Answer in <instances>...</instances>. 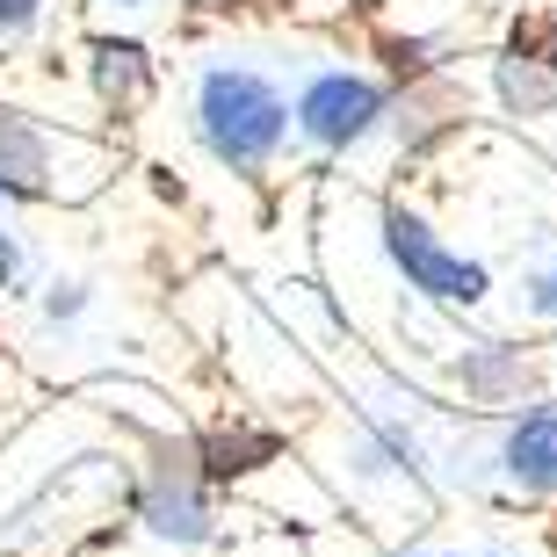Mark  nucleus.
I'll return each instance as SVG.
<instances>
[{
  "mask_svg": "<svg viewBox=\"0 0 557 557\" xmlns=\"http://www.w3.org/2000/svg\"><path fill=\"white\" fill-rule=\"evenodd\" d=\"M44 166H51L44 138L22 124V116H8V109H0V188H37Z\"/></svg>",
  "mask_w": 557,
  "mask_h": 557,
  "instance_id": "423d86ee",
  "label": "nucleus"
},
{
  "mask_svg": "<svg viewBox=\"0 0 557 557\" xmlns=\"http://www.w3.org/2000/svg\"><path fill=\"white\" fill-rule=\"evenodd\" d=\"M196 124H203V145L225 166H261L283 145L289 109L261 73H239V65H218L203 73V95H196Z\"/></svg>",
  "mask_w": 557,
  "mask_h": 557,
  "instance_id": "f257e3e1",
  "label": "nucleus"
},
{
  "mask_svg": "<svg viewBox=\"0 0 557 557\" xmlns=\"http://www.w3.org/2000/svg\"><path fill=\"white\" fill-rule=\"evenodd\" d=\"M507 478H521L529 493H543V485H557V413L550 406H536V413H521L515 434H507Z\"/></svg>",
  "mask_w": 557,
  "mask_h": 557,
  "instance_id": "39448f33",
  "label": "nucleus"
},
{
  "mask_svg": "<svg viewBox=\"0 0 557 557\" xmlns=\"http://www.w3.org/2000/svg\"><path fill=\"white\" fill-rule=\"evenodd\" d=\"M499 87H507V102H515V109H550V95H557V87H550V81H536V73H529L521 59L499 65Z\"/></svg>",
  "mask_w": 557,
  "mask_h": 557,
  "instance_id": "9d476101",
  "label": "nucleus"
},
{
  "mask_svg": "<svg viewBox=\"0 0 557 557\" xmlns=\"http://www.w3.org/2000/svg\"><path fill=\"white\" fill-rule=\"evenodd\" d=\"M275 456V434H210L203 449H196V471L203 478H239L253 463H269Z\"/></svg>",
  "mask_w": 557,
  "mask_h": 557,
  "instance_id": "6e6552de",
  "label": "nucleus"
},
{
  "mask_svg": "<svg viewBox=\"0 0 557 557\" xmlns=\"http://www.w3.org/2000/svg\"><path fill=\"white\" fill-rule=\"evenodd\" d=\"M550 543H557V529H550Z\"/></svg>",
  "mask_w": 557,
  "mask_h": 557,
  "instance_id": "4468645a",
  "label": "nucleus"
},
{
  "mask_svg": "<svg viewBox=\"0 0 557 557\" xmlns=\"http://www.w3.org/2000/svg\"><path fill=\"white\" fill-rule=\"evenodd\" d=\"M124 8H131V0H124Z\"/></svg>",
  "mask_w": 557,
  "mask_h": 557,
  "instance_id": "2eb2a0df",
  "label": "nucleus"
},
{
  "mask_svg": "<svg viewBox=\"0 0 557 557\" xmlns=\"http://www.w3.org/2000/svg\"><path fill=\"white\" fill-rule=\"evenodd\" d=\"M384 247H392V261L406 269V283L442 297V305H478V297H485V269L463 261V253H449L413 210H384Z\"/></svg>",
  "mask_w": 557,
  "mask_h": 557,
  "instance_id": "f03ea898",
  "label": "nucleus"
},
{
  "mask_svg": "<svg viewBox=\"0 0 557 557\" xmlns=\"http://www.w3.org/2000/svg\"><path fill=\"white\" fill-rule=\"evenodd\" d=\"M95 81H102V95L116 109H138L145 102V87H152V73H145V51L138 44H102V51H95Z\"/></svg>",
  "mask_w": 557,
  "mask_h": 557,
  "instance_id": "0eeeda50",
  "label": "nucleus"
},
{
  "mask_svg": "<svg viewBox=\"0 0 557 557\" xmlns=\"http://www.w3.org/2000/svg\"><path fill=\"white\" fill-rule=\"evenodd\" d=\"M138 515L152 521V536L166 543H203L210 536V507H203V471L188 456H160L152 478L138 493Z\"/></svg>",
  "mask_w": 557,
  "mask_h": 557,
  "instance_id": "20e7f679",
  "label": "nucleus"
},
{
  "mask_svg": "<svg viewBox=\"0 0 557 557\" xmlns=\"http://www.w3.org/2000/svg\"><path fill=\"white\" fill-rule=\"evenodd\" d=\"M463 384H471L478 398L521 392V355L515 348H478V355H463Z\"/></svg>",
  "mask_w": 557,
  "mask_h": 557,
  "instance_id": "1a4fd4ad",
  "label": "nucleus"
},
{
  "mask_svg": "<svg viewBox=\"0 0 557 557\" xmlns=\"http://www.w3.org/2000/svg\"><path fill=\"white\" fill-rule=\"evenodd\" d=\"M536 311H543V319H557V269L536 283Z\"/></svg>",
  "mask_w": 557,
  "mask_h": 557,
  "instance_id": "f8f14e48",
  "label": "nucleus"
},
{
  "mask_svg": "<svg viewBox=\"0 0 557 557\" xmlns=\"http://www.w3.org/2000/svg\"><path fill=\"white\" fill-rule=\"evenodd\" d=\"M0 196H8V188H0ZM0 275H15V239H8V232H0Z\"/></svg>",
  "mask_w": 557,
  "mask_h": 557,
  "instance_id": "ddd939ff",
  "label": "nucleus"
},
{
  "mask_svg": "<svg viewBox=\"0 0 557 557\" xmlns=\"http://www.w3.org/2000/svg\"><path fill=\"white\" fill-rule=\"evenodd\" d=\"M376 116H384V87L362 81V73H319V81L297 95V124L319 145H355Z\"/></svg>",
  "mask_w": 557,
  "mask_h": 557,
  "instance_id": "7ed1b4c3",
  "label": "nucleus"
},
{
  "mask_svg": "<svg viewBox=\"0 0 557 557\" xmlns=\"http://www.w3.org/2000/svg\"><path fill=\"white\" fill-rule=\"evenodd\" d=\"M37 22V0H0V29H29Z\"/></svg>",
  "mask_w": 557,
  "mask_h": 557,
  "instance_id": "9b49d317",
  "label": "nucleus"
}]
</instances>
